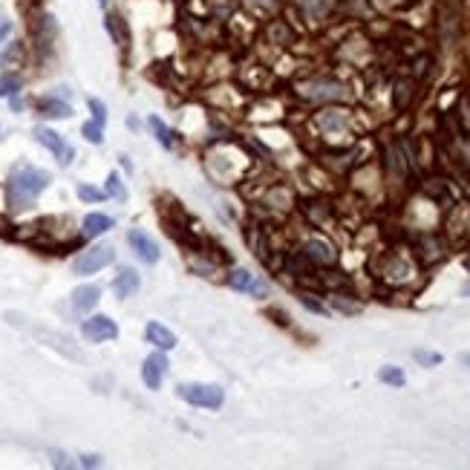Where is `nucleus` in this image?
<instances>
[{"mask_svg":"<svg viewBox=\"0 0 470 470\" xmlns=\"http://www.w3.org/2000/svg\"><path fill=\"white\" fill-rule=\"evenodd\" d=\"M50 173L46 171H38V168H17L6 185V197H9V208L12 211H23L29 208L38 194L46 191V185H50Z\"/></svg>","mask_w":470,"mask_h":470,"instance_id":"nucleus-1","label":"nucleus"},{"mask_svg":"<svg viewBox=\"0 0 470 470\" xmlns=\"http://www.w3.org/2000/svg\"><path fill=\"white\" fill-rule=\"evenodd\" d=\"M176 395L182 401L194 404V407H205V410H220L225 401V392L214 384H179Z\"/></svg>","mask_w":470,"mask_h":470,"instance_id":"nucleus-2","label":"nucleus"},{"mask_svg":"<svg viewBox=\"0 0 470 470\" xmlns=\"http://www.w3.org/2000/svg\"><path fill=\"white\" fill-rule=\"evenodd\" d=\"M113 248L110 245H96V248H90V251H84L78 260L73 263V271L76 274H96L99 269H104V266H110L113 263Z\"/></svg>","mask_w":470,"mask_h":470,"instance_id":"nucleus-3","label":"nucleus"},{"mask_svg":"<svg viewBox=\"0 0 470 470\" xmlns=\"http://www.w3.org/2000/svg\"><path fill=\"white\" fill-rule=\"evenodd\" d=\"M81 335H84L87 341H92V343H101V341H113L115 335H119V326H115V320H110V318L99 315V318L84 320Z\"/></svg>","mask_w":470,"mask_h":470,"instance_id":"nucleus-4","label":"nucleus"},{"mask_svg":"<svg viewBox=\"0 0 470 470\" xmlns=\"http://www.w3.org/2000/svg\"><path fill=\"white\" fill-rule=\"evenodd\" d=\"M35 138H38V142H41L43 148H50L61 164H69V162H73L76 150L69 148V145L64 142V138H61L55 130H50V127H38V130H35Z\"/></svg>","mask_w":470,"mask_h":470,"instance_id":"nucleus-5","label":"nucleus"},{"mask_svg":"<svg viewBox=\"0 0 470 470\" xmlns=\"http://www.w3.org/2000/svg\"><path fill=\"white\" fill-rule=\"evenodd\" d=\"M127 243H130V248L138 254V260H145V263H156V260H159V245L148 237L145 231L133 228V231L127 234Z\"/></svg>","mask_w":470,"mask_h":470,"instance_id":"nucleus-6","label":"nucleus"},{"mask_svg":"<svg viewBox=\"0 0 470 470\" xmlns=\"http://www.w3.org/2000/svg\"><path fill=\"white\" fill-rule=\"evenodd\" d=\"M164 369H168V358H164L162 352H153V355L145 361V366H142V378H145V384H148L150 390H159V387H162V375H164Z\"/></svg>","mask_w":470,"mask_h":470,"instance_id":"nucleus-7","label":"nucleus"},{"mask_svg":"<svg viewBox=\"0 0 470 470\" xmlns=\"http://www.w3.org/2000/svg\"><path fill=\"white\" fill-rule=\"evenodd\" d=\"M228 283L237 289V292H248V294H257V297H263L266 294V283H260V280H257L251 271H234L231 277H228Z\"/></svg>","mask_w":470,"mask_h":470,"instance_id":"nucleus-8","label":"nucleus"},{"mask_svg":"<svg viewBox=\"0 0 470 470\" xmlns=\"http://www.w3.org/2000/svg\"><path fill=\"white\" fill-rule=\"evenodd\" d=\"M35 335L41 338V341H46L52 349H58V352H64L66 358H81V352L76 349V346H69L73 341L69 338H64V335H55V332H46V329H35Z\"/></svg>","mask_w":470,"mask_h":470,"instance_id":"nucleus-9","label":"nucleus"},{"mask_svg":"<svg viewBox=\"0 0 470 470\" xmlns=\"http://www.w3.org/2000/svg\"><path fill=\"white\" fill-rule=\"evenodd\" d=\"M145 335H148V341H150L153 346H159V349H173V346H176L173 332H171V329H164L162 323H148Z\"/></svg>","mask_w":470,"mask_h":470,"instance_id":"nucleus-10","label":"nucleus"},{"mask_svg":"<svg viewBox=\"0 0 470 470\" xmlns=\"http://www.w3.org/2000/svg\"><path fill=\"white\" fill-rule=\"evenodd\" d=\"M303 96H309V99H343V87L341 84H323V81H318V84H306L303 87Z\"/></svg>","mask_w":470,"mask_h":470,"instance_id":"nucleus-11","label":"nucleus"},{"mask_svg":"<svg viewBox=\"0 0 470 470\" xmlns=\"http://www.w3.org/2000/svg\"><path fill=\"white\" fill-rule=\"evenodd\" d=\"M99 297H101V289H99V286H81V289H76V294H73V306H76L78 312H90V309L99 303Z\"/></svg>","mask_w":470,"mask_h":470,"instance_id":"nucleus-12","label":"nucleus"},{"mask_svg":"<svg viewBox=\"0 0 470 470\" xmlns=\"http://www.w3.org/2000/svg\"><path fill=\"white\" fill-rule=\"evenodd\" d=\"M136 289H138V274L133 269H122L119 277H115V283H113V292L119 297H130Z\"/></svg>","mask_w":470,"mask_h":470,"instance_id":"nucleus-13","label":"nucleus"},{"mask_svg":"<svg viewBox=\"0 0 470 470\" xmlns=\"http://www.w3.org/2000/svg\"><path fill=\"white\" fill-rule=\"evenodd\" d=\"M110 228H113V217H107V214H87L84 217V234H87V237H99V234H104Z\"/></svg>","mask_w":470,"mask_h":470,"instance_id":"nucleus-14","label":"nucleus"},{"mask_svg":"<svg viewBox=\"0 0 470 470\" xmlns=\"http://www.w3.org/2000/svg\"><path fill=\"white\" fill-rule=\"evenodd\" d=\"M38 110H41L43 115H50V119H69V115H73V107L64 104V101H58V99H43V101L38 104Z\"/></svg>","mask_w":470,"mask_h":470,"instance_id":"nucleus-15","label":"nucleus"},{"mask_svg":"<svg viewBox=\"0 0 470 470\" xmlns=\"http://www.w3.org/2000/svg\"><path fill=\"white\" fill-rule=\"evenodd\" d=\"M306 254L312 257L315 263H326V266H332V263H335V251L329 248L326 243H320V240H312V243L306 245Z\"/></svg>","mask_w":470,"mask_h":470,"instance_id":"nucleus-16","label":"nucleus"},{"mask_svg":"<svg viewBox=\"0 0 470 470\" xmlns=\"http://www.w3.org/2000/svg\"><path fill=\"white\" fill-rule=\"evenodd\" d=\"M150 127H153L156 138L162 142V148H173V133L168 130V124H164L162 119H156V115H150Z\"/></svg>","mask_w":470,"mask_h":470,"instance_id":"nucleus-17","label":"nucleus"},{"mask_svg":"<svg viewBox=\"0 0 470 470\" xmlns=\"http://www.w3.org/2000/svg\"><path fill=\"white\" fill-rule=\"evenodd\" d=\"M378 378H381L384 384H392V387H404V384H407L404 372L398 369V366H384V369L378 372Z\"/></svg>","mask_w":470,"mask_h":470,"instance_id":"nucleus-18","label":"nucleus"},{"mask_svg":"<svg viewBox=\"0 0 470 470\" xmlns=\"http://www.w3.org/2000/svg\"><path fill=\"white\" fill-rule=\"evenodd\" d=\"M101 133H104V124H99L96 119L87 122V124L81 127V136L87 138V142H92V145H101V138H104Z\"/></svg>","mask_w":470,"mask_h":470,"instance_id":"nucleus-19","label":"nucleus"},{"mask_svg":"<svg viewBox=\"0 0 470 470\" xmlns=\"http://www.w3.org/2000/svg\"><path fill=\"white\" fill-rule=\"evenodd\" d=\"M107 197H115V199H127V191H124V185H122V179H119V173H110V179H107V191H104Z\"/></svg>","mask_w":470,"mask_h":470,"instance_id":"nucleus-20","label":"nucleus"},{"mask_svg":"<svg viewBox=\"0 0 470 470\" xmlns=\"http://www.w3.org/2000/svg\"><path fill=\"white\" fill-rule=\"evenodd\" d=\"M20 90V78L17 76H3L0 78V99H9Z\"/></svg>","mask_w":470,"mask_h":470,"instance_id":"nucleus-21","label":"nucleus"},{"mask_svg":"<svg viewBox=\"0 0 470 470\" xmlns=\"http://www.w3.org/2000/svg\"><path fill=\"white\" fill-rule=\"evenodd\" d=\"M318 124L326 127V130H338V127H343V115H338V113H323L320 119H318Z\"/></svg>","mask_w":470,"mask_h":470,"instance_id":"nucleus-22","label":"nucleus"},{"mask_svg":"<svg viewBox=\"0 0 470 470\" xmlns=\"http://www.w3.org/2000/svg\"><path fill=\"white\" fill-rule=\"evenodd\" d=\"M78 197L84 202H99V199H104V191H96V187H90V185H81L78 187Z\"/></svg>","mask_w":470,"mask_h":470,"instance_id":"nucleus-23","label":"nucleus"},{"mask_svg":"<svg viewBox=\"0 0 470 470\" xmlns=\"http://www.w3.org/2000/svg\"><path fill=\"white\" fill-rule=\"evenodd\" d=\"M90 110H92V119H96L99 124L107 122V107H104L99 99H90Z\"/></svg>","mask_w":470,"mask_h":470,"instance_id":"nucleus-24","label":"nucleus"},{"mask_svg":"<svg viewBox=\"0 0 470 470\" xmlns=\"http://www.w3.org/2000/svg\"><path fill=\"white\" fill-rule=\"evenodd\" d=\"M415 361H418V364H425V366H436V364H441V355H436V352L418 349V352H415Z\"/></svg>","mask_w":470,"mask_h":470,"instance_id":"nucleus-25","label":"nucleus"},{"mask_svg":"<svg viewBox=\"0 0 470 470\" xmlns=\"http://www.w3.org/2000/svg\"><path fill=\"white\" fill-rule=\"evenodd\" d=\"M9 32H12V23H0V43L9 38Z\"/></svg>","mask_w":470,"mask_h":470,"instance_id":"nucleus-26","label":"nucleus"},{"mask_svg":"<svg viewBox=\"0 0 470 470\" xmlns=\"http://www.w3.org/2000/svg\"><path fill=\"white\" fill-rule=\"evenodd\" d=\"M81 464H87V467H96V464H99V459H96V456H87Z\"/></svg>","mask_w":470,"mask_h":470,"instance_id":"nucleus-27","label":"nucleus"},{"mask_svg":"<svg viewBox=\"0 0 470 470\" xmlns=\"http://www.w3.org/2000/svg\"><path fill=\"white\" fill-rule=\"evenodd\" d=\"M99 3H101V6H104V3H107V0H99Z\"/></svg>","mask_w":470,"mask_h":470,"instance_id":"nucleus-28","label":"nucleus"}]
</instances>
